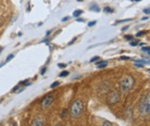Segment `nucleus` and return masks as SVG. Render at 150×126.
Returning a JSON list of instances; mask_svg holds the SVG:
<instances>
[{
  "mask_svg": "<svg viewBox=\"0 0 150 126\" xmlns=\"http://www.w3.org/2000/svg\"><path fill=\"white\" fill-rule=\"evenodd\" d=\"M139 112L141 115L146 116L150 112V95L149 93H146L143 95L139 102Z\"/></svg>",
  "mask_w": 150,
  "mask_h": 126,
  "instance_id": "1",
  "label": "nucleus"
},
{
  "mask_svg": "<svg viewBox=\"0 0 150 126\" xmlns=\"http://www.w3.org/2000/svg\"><path fill=\"white\" fill-rule=\"evenodd\" d=\"M83 110H84V105H83V103H82V101L79 100V99H76V100H74L71 104L70 114H71L72 117L77 118L82 114Z\"/></svg>",
  "mask_w": 150,
  "mask_h": 126,
  "instance_id": "2",
  "label": "nucleus"
},
{
  "mask_svg": "<svg viewBox=\"0 0 150 126\" xmlns=\"http://www.w3.org/2000/svg\"><path fill=\"white\" fill-rule=\"evenodd\" d=\"M134 82H135V79H133V77L131 76H126L122 79L121 82H120V88L123 93H127L129 91L130 89L133 88L134 86Z\"/></svg>",
  "mask_w": 150,
  "mask_h": 126,
  "instance_id": "3",
  "label": "nucleus"
},
{
  "mask_svg": "<svg viewBox=\"0 0 150 126\" xmlns=\"http://www.w3.org/2000/svg\"><path fill=\"white\" fill-rule=\"evenodd\" d=\"M120 100V93L118 91H111L107 95V102L109 104H115Z\"/></svg>",
  "mask_w": 150,
  "mask_h": 126,
  "instance_id": "4",
  "label": "nucleus"
},
{
  "mask_svg": "<svg viewBox=\"0 0 150 126\" xmlns=\"http://www.w3.org/2000/svg\"><path fill=\"white\" fill-rule=\"evenodd\" d=\"M53 101H54V97L52 95H47L43 98L42 102H41V106H42L43 109H47V108H49L51 106Z\"/></svg>",
  "mask_w": 150,
  "mask_h": 126,
  "instance_id": "5",
  "label": "nucleus"
},
{
  "mask_svg": "<svg viewBox=\"0 0 150 126\" xmlns=\"http://www.w3.org/2000/svg\"><path fill=\"white\" fill-rule=\"evenodd\" d=\"M44 123H45V120L43 117H37L35 118L34 121L32 123V126H44Z\"/></svg>",
  "mask_w": 150,
  "mask_h": 126,
  "instance_id": "6",
  "label": "nucleus"
},
{
  "mask_svg": "<svg viewBox=\"0 0 150 126\" xmlns=\"http://www.w3.org/2000/svg\"><path fill=\"white\" fill-rule=\"evenodd\" d=\"M107 65H108V62H106V61H101V62H97L96 66H97L98 69H102V68L107 67Z\"/></svg>",
  "mask_w": 150,
  "mask_h": 126,
  "instance_id": "7",
  "label": "nucleus"
},
{
  "mask_svg": "<svg viewBox=\"0 0 150 126\" xmlns=\"http://www.w3.org/2000/svg\"><path fill=\"white\" fill-rule=\"evenodd\" d=\"M82 13H83V11L80 10V9H78V10H75V11L73 12V16H74V17H79Z\"/></svg>",
  "mask_w": 150,
  "mask_h": 126,
  "instance_id": "8",
  "label": "nucleus"
},
{
  "mask_svg": "<svg viewBox=\"0 0 150 126\" xmlns=\"http://www.w3.org/2000/svg\"><path fill=\"white\" fill-rule=\"evenodd\" d=\"M89 9H90L91 11H95V12H99V11H100V9H99V7H98V6H96V5L91 6Z\"/></svg>",
  "mask_w": 150,
  "mask_h": 126,
  "instance_id": "9",
  "label": "nucleus"
},
{
  "mask_svg": "<svg viewBox=\"0 0 150 126\" xmlns=\"http://www.w3.org/2000/svg\"><path fill=\"white\" fill-rule=\"evenodd\" d=\"M104 12H106V13H112V12H114L112 8H110V7H105L104 8Z\"/></svg>",
  "mask_w": 150,
  "mask_h": 126,
  "instance_id": "10",
  "label": "nucleus"
},
{
  "mask_svg": "<svg viewBox=\"0 0 150 126\" xmlns=\"http://www.w3.org/2000/svg\"><path fill=\"white\" fill-rule=\"evenodd\" d=\"M69 74V72H67V71H63V72H60V74H59V77H67Z\"/></svg>",
  "mask_w": 150,
  "mask_h": 126,
  "instance_id": "11",
  "label": "nucleus"
},
{
  "mask_svg": "<svg viewBox=\"0 0 150 126\" xmlns=\"http://www.w3.org/2000/svg\"><path fill=\"white\" fill-rule=\"evenodd\" d=\"M59 84H60V82H59V81H54V82H53V84H51V86H50V88H57V86H59Z\"/></svg>",
  "mask_w": 150,
  "mask_h": 126,
  "instance_id": "12",
  "label": "nucleus"
},
{
  "mask_svg": "<svg viewBox=\"0 0 150 126\" xmlns=\"http://www.w3.org/2000/svg\"><path fill=\"white\" fill-rule=\"evenodd\" d=\"M102 126H114V125H113L112 123L110 122V121H104Z\"/></svg>",
  "mask_w": 150,
  "mask_h": 126,
  "instance_id": "13",
  "label": "nucleus"
},
{
  "mask_svg": "<svg viewBox=\"0 0 150 126\" xmlns=\"http://www.w3.org/2000/svg\"><path fill=\"white\" fill-rule=\"evenodd\" d=\"M142 51H143V52H146L147 55L150 54V48L149 47H143L142 48Z\"/></svg>",
  "mask_w": 150,
  "mask_h": 126,
  "instance_id": "14",
  "label": "nucleus"
},
{
  "mask_svg": "<svg viewBox=\"0 0 150 126\" xmlns=\"http://www.w3.org/2000/svg\"><path fill=\"white\" fill-rule=\"evenodd\" d=\"M13 58H14V55H13V54H10V55L8 56V57H7V59H6V62H5V63H8L9 61H11L12 59H13Z\"/></svg>",
  "mask_w": 150,
  "mask_h": 126,
  "instance_id": "15",
  "label": "nucleus"
},
{
  "mask_svg": "<svg viewBox=\"0 0 150 126\" xmlns=\"http://www.w3.org/2000/svg\"><path fill=\"white\" fill-rule=\"evenodd\" d=\"M124 38L126 39V40H128V41H131L132 39H133V37H132L131 35H125V36H124Z\"/></svg>",
  "mask_w": 150,
  "mask_h": 126,
  "instance_id": "16",
  "label": "nucleus"
},
{
  "mask_svg": "<svg viewBox=\"0 0 150 126\" xmlns=\"http://www.w3.org/2000/svg\"><path fill=\"white\" fill-rule=\"evenodd\" d=\"M132 19H124V20H119V21H117L116 23H121V22H128V21H131Z\"/></svg>",
  "mask_w": 150,
  "mask_h": 126,
  "instance_id": "17",
  "label": "nucleus"
},
{
  "mask_svg": "<svg viewBox=\"0 0 150 126\" xmlns=\"http://www.w3.org/2000/svg\"><path fill=\"white\" fill-rule=\"evenodd\" d=\"M96 23H97L96 21H91V22H89V23H88V26H89V27H92V26L95 25Z\"/></svg>",
  "mask_w": 150,
  "mask_h": 126,
  "instance_id": "18",
  "label": "nucleus"
},
{
  "mask_svg": "<svg viewBox=\"0 0 150 126\" xmlns=\"http://www.w3.org/2000/svg\"><path fill=\"white\" fill-rule=\"evenodd\" d=\"M99 60V57H93L92 59L90 60V63H93V62H95V61H98Z\"/></svg>",
  "mask_w": 150,
  "mask_h": 126,
  "instance_id": "19",
  "label": "nucleus"
},
{
  "mask_svg": "<svg viewBox=\"0 0 150 126\" xmlns=\"http://www.w3.org/2000/svg\"><path fill=\"white\" fill-rule=\"evenodd\" d=\"M144 13L145 14H147V15H149V13H150V10H149V8H146V9H144Z\"/></svg>",
  "mask_w": 150,
  "mask_h": 126,
  "instance_id": "20",
  "label": "nucleus"
},
{
  "mask_svg": "<svg viewBox=\"0 0 150 126\" xmlns=\"http://www.w3.org/2000/svg\"><path fill=\"white\" fill-rule=\"evenodd\" d=\"M145 34H146L145 31H143V32H139V33H137V37H139V36H142V35H145Z\"/></svg>",
  "mask_w": 150,
  "mask_h": 126,
  "instance_id": "21",
  "label": "nucleus"
},
{
  "mask_svg": "<svg viewBox=\"0 0 150 126\" xmlns=\"http://www.w3.org/2000/svg\"><path fill=\"white\" fill-rule=\"evenodd\" d=\"M138 45V42H131L130 43V46H137Z\"/></svg>",
  "mask_w": 150,
  "mask_h": 126,
  "instance_id": "22",
  "label": "nucleus"
},
{
  "mask_svg": "<svg viewBox=\"0 0 150 126\" xmlns=\"http://www.w3.org/2000/svg\"><path fill=\"white\" fill-rule=\"evenodd\" d=\"M58 67H59V68H65V67H66V64H58Z\"/></svg>",
  "mask_w": 150,
  "mask_h": 126,
  "instance_id": "23",
  "label": "nucleus"
},
{
  "mask_svg": "<svg viewBox=\"0 0 150 126\" xmlns=\"http://www.w3.org/2000/svg\"><path fill=\"white\" fill-rule=\"evenodd\" d=\"M67 20H69V17H64V18L62 19V21H63V22H65V21H67Z\"/></svg>",
  "mask_w": 150,
  "mask_h": 126,
  "instance_id": "24",
  "label": "nucleus"
},
{
  "mask_svg": "<svg viewBox=\"0 0 150 126\" xmlns=\"http://www.w3.org/2000/svg\"><path fill=\"white\" fill-rule=\"evenodd\" d=\"M120 59H121V60H129V58H128V57H121Z\"/></svg>",
  "mask_w": 150,
  "mask_h": 126,
  "instance_id": "25",
  "label": "nucleus"
},
{
  "mask_svg": "<svg viewBox=\"0 0 150 126\" xmlns=\"http://www.w3.org/2000/svg\"><path fill=\"white\" fill-rule=\"evenodd\" d=\"M77 21H78V22H83V21H84V19H81V18H78V19H77Z\"/></svg>",
  "mask_w": 150,
  "mask_h": 126,
  "instance_id": "26",
  "label": "nucleus"
},
{
  "mask_svg": "<svg viewBox=\"0 0 150 126\" xmlns=\"http://www.w3.org/2000/svg\"><path fill=\"white\" fill-rule=\"evenodd\" d=\"M45 71H46V69H43L42 71H41V74H45Z\"/></svg>",
  "mask_w": 150,
  "mask_h": 126,
  "instance_id": "27",
  "label": "nucleus"
},
{
  "mask_svg": "<svg viewBox=\"0 0 150 126\" xmlns=\"http://www.w3.org/2000/svg\"><path fill=\"white\" fill-rule=\"evenodd\" d=\"M55 126H61V124H57V125H55Z\"/></svg>",
  "mask_w": 150,
  "mask_h": 126,
  "instance_id": "28",
  "label": "nucleus"
},
{
  "mask_svg": "<svg viewBox=\"0 0 150 126\" xmlns=\"http://www.w3.org/2000/svg\"><path fill=\"white\" fill-rule=\"evenodd\" d=\"M78 1H82V0H78Z\"/></svg>",
  "mask_w": 150,
  "mask_h": 126,
  "instance_id": "29",
  "label": "nucleus"
},
{
  "mask_svg": "<svg viewBox=\"0 0 150 126\" xmlns=\"http://www.w3.org/2000/svg\"><path fill=\"white\" fill-rule=\"evenodd\" d=\"M136 1H140V0H136Z\"/></svg>",
  "mask_w": 150,
  "mask_h": 126,
  "instance_id": "30",
  "label": "nucleus"
}]
</instances>
